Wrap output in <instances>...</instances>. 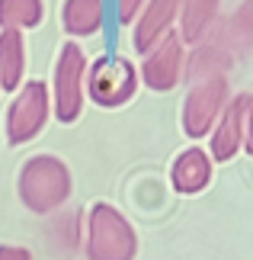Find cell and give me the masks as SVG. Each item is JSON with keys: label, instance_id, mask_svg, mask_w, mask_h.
Listing matches in <instances>:
<instances>
[{"label": "cell", "instance_id": "52a82bcc", "mask_svg": "<svg viewBox=\"0 0 253 260\" xmlns=\"http://www.w3.org/2000/svg\"><path fill=\"white\" fill-rule=\"evenodd\" d=\"M183 74H186V45L176 32H167L151 52H144L141 81L154 93H167L183 81Z\"/></svg>", "mask_w": 253, "mask_h": 260}, {"label": "cell", "instance_id": "2e32d148", "mask_svg": "<svg viewBox=\"0 0 253 260\" xmlns=\"http://www.w3.org/2000/svg\"><path fill=\"white\" fill-rule=\"evenodd\" d=\"M141 7H144V0H119V10H116L119 23H135Z\"/></svg>", "mask_w": 253, "mask_h": 260}, {"label": "cell", "instance_id": "3957f363", "mask_svg": "<svg viewBox=\"0 0 253 260\" xmlns=\"http://www.w3.org/2000/svg\"><path fill=\"white\" fill-rule=\"evenodd\" d=\"M87 55L74 39L61 45V52L55 58V71H52V116L61 125H74L87 103Z\"/></svg>", "mask_w": 253, "mask_h": 260}, {"label": "cell", "instance_id": "ba28073f", "mask_svg": "<svg viewBox=\"0 0 253 260\" xmlns=\"http://www.w3.org/2000/svg\"><path fill=\"white\" fill-rule=\"evenodd\" d=\"M253 93H237L228 100V106L221 109L215 128L208 132V157L215 164H228L231 157L240 154L244 148V132H247V113H250Z\"/></svg>", "mask_w": 253, "mask_h": 260}, {"label": "cell", "instance_id": "ac0fdd59", "mask_svg": "<svg viewBox=\"0 0 253 260\" xmlns=\"http://www.w3.org/2000/svg\"><path fill=\"white\" fill-rule=\"evenodd\" d=\"M244 151L253 157V103H250V113H247V132H244Z\"/></svg>", "mask_w": 253, "mask_h": 260}, {"label": "cell", "instance_id": "30bf717a", "mask_svg": "<svg viewBox=\"0 0 253 260\" xmlns=\"http://www.w3.org/2000/svg\"><path fill=\"white\" fill-rule=\"evenodd\" d=\"M211 167L215 161L208 157L205 148L189 145L186 151H179L173 157V167H170V183H173L176 193L183 196H196L211 183Z\"/></svg>", "mask_w": 253, "mask_h": 260}, {"label": "cell", "instance_id": "7c38bea8", "mask_svg": "<svg viewBox=\"0 0 253 260\" xmlns=\"http://www.w3.org/2000/svg\"><path fill=\"white\" fill-rule=\"evenodd\" d=\"M26 84V39L16 29H0V90L16 93Z\"/></svg>", "mask_w": 253, "mask_h": 260}, {"label": "cell", "instance_id": "8992f818", "mask_svg": "<svg viewBox=\"0 0 253 260\" xmlns=\"http://www.w3.org/2000/svg\"><path fill=\"white\" fill-rule=\"evenodd\" d=\"M52 116V90L45 81H26L16 90V100L7 109L4 132L7 145H26L35 135H42V128Z\"/></svg>", "mask_w": 253, "mask_h": 260}, {"label": "cell", "instance_id": "4fadbf2b", "mask_svg": "<svg viewBox=\"0 0 253 260\" xmlns=\"http://www.w3.org/2000/svg\"><path fill=\"white\" fill-rule=\"evenodd\" d=\"M106 7L103 0H64L61 4V26L74 39H90L103 29Z\"/></svg>", "mask_w": 253, "mask_h": 260}, {"label": "cell", "instance_id": "9c48e42d", "mask_svg": "<svg viewBox=\"0 0 253 260\" xmlns=\"http://www.w3.org/2000/svg\"><path fill=\"white\" fill-rule=\"evenodd\" d=\"M179 4L183 0H144V7H141V13L135 19V29H131V45H135L138 55L151 52L167 32H173Z\"/></svg>", "mask_w": 253, "mask_h": 260}, {"label": "cell", "instance_id": "277c9868", "mask_svg": "<svg viewBox=\"0 0 253 260\" xmlns=\"http://www.w3.org/2000/svg\"><path fill=\"white\" fill-rule=\"evenodd\" d=\"M87 96L103 109H119L138 93V68L122 55H103L87 68Z\"/></svg>", "mask_w": 253, "mask_h": 260}, {"label": "cell", "instance_id": "5bb4252c", "mask_svg": "<svg viewBox=\"0 0 253 260\" xmlns=\"http://www.w3.org/2000/svg\"><path fill=\"white\" fill-rule=\"evenodd\" d=\"M215 32V29H211ZM221 42L228 45L231 55H247L253 52V0H244V4L237 7V13L228 19L225 26H221V32H215Z\"/></svg>", "mask_w": 253, "mask_h": 260}, {"label": "cell", "instance_id": "e0dca14e", "mask_svg": "<svg viewBox=\"0 0 253 260\" xmlns=\"http://www.w3.org/2000/svg\"><path fill=\"white\" fill-rule=\"evenodd\" d=\"M0 260H32V251L19 244H0Z\"/></svg>", "mask_w": 253, "mask_h": 260}, {"label": "cell", "instance_id": "8fae6325", "mask_svg": "<svg viewBox=\"0 0 253 260\" xmlns=\"http://www.w3.org/2000/svg\"><path fill=\"white\" fill-rule=\"evenodd\" d=\"M218 10L221 0H183L176 16V36L183 39V45H199L202 39L218 26Z\"/></svg>", "mask_w": 253, "mask_h": 260}, {"label": "cell", "instance_id": "5b68a950", "mask_svg": "<svg viewBox=\"0 0 253 260\" xmlns=\"http://www.w3.org/2000/svg\"><path fill=\"white\" fill-rule=\"evenodd\" d=\"M228 100H231L228 74H205L199 81H192L189 93L183 100V116H179L183 132L189 138H208L221 109L228 106Z\"/></svg>", "mask_w": 253, "mask_h": 260}, {"label": "cell", "instance_id": "7a4b0ae2", "mask_svg": "<svg viewBox=\"0 0 253 260\" xmlns=\"http://www.w3.org/2000/svg\"><path fill=\"white\" fill-rule=\"evenodd\" d=\"M87 260H135L138 232L113 203H93L87 212Z\"/></svg>", "mask_w": 253, "mask_h": 260}, {"label": "cell", "instance_id": "9a60e30c", "mask_svg": "<svg viewBox=\"0 0 253 260\" xmlns=\"http://www.w3.org/2000/svg\"><path fill=\"white\" fill-rule=\"evenodd\" d=\"M45 19V0H0V29H26L42 26Z\"/></svg>", "mask_w": 253, "mask_h": 260}, {"label": "cell", "instance_id": "6da1fadb", "mask_svg": "<svg viewBox=\"0 0 253 260\" xmlns=\"http://www.w3.org/2000/svg\"><path fill=\"white\" fill-rule=\"evenodd\" d=\"M74 189L70 167L55 154H35L19 167L16 177V193L32 215H52L58 212Z\"/></svg>", "mask_w": 253, "mask_h": 260}]
</instances>
